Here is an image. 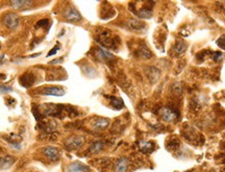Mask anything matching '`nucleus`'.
I'll return each instance as SVG.
<instances>
[{
    "instance_id": "nucleus-30",
    "label": "nucleus",
    "mask_w": 225,
    "mask_h": 172,
    "mask_svg": "<svg viewBox=\"0 0 225 172\" xmlns=\"http://www.w3.org/2000/svg\"><path fill=\"white\" fill-rule=\"evenodd\" d=\"M64 61V59L63 57H60V59H58V60H53L50 62V64H60V63Z\"/></svg>"
},
{
    "instance_id": "nucleus-10",
    "label": "nucleus",
    "mask_w": 225,
    "mask_h": 172,
    "mask_svg": "<svg viewBox=\"0 0 225 172\" xmlns=\"http://www.w3.org/2000/svg\"><path fill=\"white\" fill-rule=\"evenodd\" d=\"M20 84L21 86H23L24 88H29L30 86H32L34 82V76L31 73H25L19 78Z\"/></svg>"
},
{
    "instance_id": "nucleus-14",
    "label": "nucleus",
    "mask_w": 225,
    "mask_h": 172,
    "mask_svg": "<svg viewBox=\"0 0 225 172\" xmlns=\"http://www.w3.org/2000/svg\"><path fill=\"white\" fill-rule=\"evenodd\" d=\"M128 26L134 31H141L145 28V23L138 19H130L128 21Z\"/></svg>"
},
{
    "instance_id": "nucleus-16",
    "label": "nucleus",
    "mask_w": 225,
    "mask_h": 172,
    "mask_svg": "<svg viewBox=\"0 0 225 172\" xmlns=\"http://www.w3.org/2000/svg\"><path fill=\"white\" fill-rule=\"evenodd\" d=\"M134 14L141 19H150L152 17V11H151V8H148V6L142 7L141 10L136 12Z\"/></svg>"
},
{
    "instance_id": "nucleus-7",
    "label": "nucleus",
    "mask_w": 225,
    "mask_h": 172,
    "mask_svg": "<svg viewBox=\"0 0 225 172\" xmlns=\"http://www.w3.org/2000/svg\"><path fill=\"white\" fill-rule=\"evenodd\" d=\"M64 17L69 22H78L82 20V15L79 14L75 8H73V7L68 8L67 12L65 13V16H64Z\"/></svg>"
},
{
    "instance_id": "nucleus-4",
    "label": "nucleus",
    "mask_w": 225,
    "mask_h": 172,
    "mask_svg": "<svg viewBox=\"0 0 225 172\" xmlns=\"http://www.w3.org/2000/svg\"><path fill=\"white\" fill-rule=\"evenodd\" d=\"M3 23L5 24V26L8 27L10 29H15L19 26L20 20L18 15L14 14V13H8L3 17Z\"/></svg>"
},
{
    "instance_id": "nucleus-6",
    "label": "nucleus",
    "mask_w": 225,
    "mask_h": 172,
    "mask_svg": "<svg viewBox=\"0 0 225 172\" xmlns=\"http://www.w3.org/2000/svg\"><path fill=\"white\" fill-rule=\"evenodd\" d=\"M43 153L45 154L46 158H48L52 162L58 161L60 156V152L56 147H52V146H48L43 149Z\"/></svg>"
},
{
    "instance_id": "nucleus-32",
    "label": "nucleus",
    "mask_w": 225,
    "mask_h": 172,
    "mask_svg": "<svg viewBox=\"0 0 225 172\" xmlns=\"http://www.w3.org/2000/svg\"><path fill=\"white\" fill-rule=\"evenodd\" d=\"M6 78V76H5L4 74H0V79H5Z\"/></svg>"
},
{
    "instance_id": "nucleus-27",
    "label": "nucleus",
    "mask_w": 225,
    "mask_h": 172,
    "mask_svg": "<svg viewBox=\"0 0 225 172\" xmlns=\"http://www.w3.org/2000/svg\"><path fill=\"white\" fill-rule=\"evenodd\" d=\"M213 60L215 62H218L219 60H221V57H222V52L220 51H216V52H213Z\"/></svg>"
},
{
    "instance_id": "nucleus-22",
    "label": "nucleus",
    "mask_w": 225,
    "mask_h": 172,
    "mask_svg": "<svg viewBox=\"0 0 225 172\" xmlns=\"http://www.w3.org/2000/svg\"><path fill=\"white\" fill-rule=\"evenodd\" d=\"M139 55H140V57H142V59L148 60V59H150V57L152 56V53L150 52V50H149L147 47L142 46V47H140V49H139Z\"/></svg>"
},
{
    "instance_id": "nucleus-18",
    "label": "nucleus",
    "mask_w": 225,
    "mask_h": 172,
    "mask_svg": "<svg viewBox=\"0 0 225 172\" xmlns=\"http://www.w3.org/2000/svg\"><path fill=\"white\" fill-rule=\"evenodd\" d=\"M187 47H188V44L182 40H178L176 41V43L174 45V51L176 52V54H182L184 51L187 50Z\"/></svg>"
},
{
    "instance_id": "nucleus-26",
    "label": "nucleus",
    "mask_w": 225,
    "mask_h": 172,
    "mask_svg": "<svg viewBox=\"0 0 225 172\" xmlns=\"http://www.w3.org/2000/svg\"><path fill=\"white\" fill-rule=\"evenodd\" d=\"M48 23H49V21H48L47 19L40 20V21L37 22L36 27H37V28H39V27H45V26H47V25H48Z\"/></svg>"
},
{
    "instance_id": "nucleus-13",
    "label": "nucleus",
    "mask_w": 225,
    "mask_h": 172,
    "mask_svg": "<svg viewBox=\"0 0 225 172\" xmlns=\"http://www.w3.org/2000/svg\"><path fill=\"white\" fill-rule=\"evenodd\" d=\"M147 76L149 77L150 81L152 84H154L155 81H158V79L160 76V71L155 67H149L147 69Z\"/></svg>"
},
{
    "instance_id": "nucleus-19",
    "label": "nucleus",
    "mask_w": 225,
    "mask_h": 172,
    "mask_svg": "<svg viewBox=\"0 0 225 172\" xmlns=\"http://www.w3.org/2000/svg\"><path fill=\"white\" fill-rule=\"evenodd\" d=\"M11 6L14 7V8H22L24 6H28L31 4V1H23V0H15V1H11L10 2Z\"/></svg>"
},
{
    "instance_id": "nucleus-1",
    "label": "nucleus",
    "mask_w": 225,
    "mask_h": 172,
    "mask_svg": "<svg viewBox=\"0 0 225 172\" xmlns=\"http://www.w3.org/2000/svg\"><path fill=\"white\" fill-rule=\"evenodd\" d=\"M84 143V138L82 136H73L68 138L64 143V146L67 150H76L80 148Z\"/></svg>"
},
{
    "instance_id": "nucleus-23",
    "label": "nucleus",
    "mask_w": 225,
    "mask_h": 172,
    "mask_svg": "<svg viewBox=\"0 0 225 172\" xmlns=\"http://www.w3.org/2000/svg\"><path fill=\"white\" fill-rule=\"evenodd\" d=\"M171 91L175 96H180L182 94V87L180 82H174L171 87Z\"/></svg>"
},
{
    "instance_id": "nucleus-2",
    "label": "nucleus",
    "mask_w": 225,
    "mask_h": 172,
    "mask_svg": "<svg viewBox=\"0 0 225 172\" xmlns=\"http://www.w3.org/2000/svg\"><path fill=\"white\" fill-rule=\"evenodd\" d=\"M115 39H117L115 37H112V32L108 30H104L102 32L99 34V37H98V40L100 42L101 45H103L104 47L106 48H115L116 47V42Z\"/></svg>"
},
{
    "instance_id": "nucleus-20",
    "label": "nucleus",
    "mask_w": 225,
    "mask_h": 172,
    "mask_svg": "<svg viewBox=\"0 0 225 172\" xmlns=\"http://www.w3.org/2000/svg\"><path fill=\"white\" fill-rule=\"evenodd\" d=\"M110 105H112L114 109H116V110H121V109H123V106H124V103H123L121 98L110 97Z\"/></svg>"
},
{
    "instance_id": "nucleus-8",
    "label": "nucleus",
    "mask_w": 225,
    "mask_h": 172,
    "mask_svg": "<svg viewBox=\"0 0 225 172\" xmlns=\"http://www.w3.org/2000/svg\"><path fill=\"white\" fill-rule=\"evenodd\" d=\"M96 56L98 57L100 61H103V62H108V61H112L115 59L114 54L110 52V51L105 50L104 48H97L96 49Z\"/></svg>"
},
{
    "instance_id": "nucleus-9",
    "label": "nucleus",
    "mask_w": 225,
    "mask_h": 172,
    "mask_svg": "<svg viewBox=\"0 0 225 172\" xmlns=\"http://www.w3.org/2000/svg\"><path fill=\"white\" fill-rule=\"evenodd\" d=\"M89 170L90 168L88 166H86L80 162H74L68 166V171L69 172H86Z\"/></svg>"
},
{
    "instance_id": "nucleus-12",
    "label": "nucleus",
    "mask_w": 225,
    "mask_h": 172,
    "mask_svg": "<svg viewBox=\"0 0 225 172\" xmlns=\"http://www.w3.org/2000/svg\"><path fill=\"white\" fill-rule=\"evenodd\" d=\"M16 162V159L12 155H5L0 158V168L1 169H6V168H10L11 166Z\"/></svg>"
},
{
    "instance_id": "nucleus-28",
    "label": "nucleus",
    "mask_w": 225,
    "mask_h": 172,
    "mask_svg": "<svg viewBox=\"0 0 225 172\" xmlns=\"http://www.w3.org/2000/svg\"><path fill=\"white\" fill-rule=\"evenodd\" d=\"M13 89L11 87L7 86H0V93H7V92H11Z\"/></svg>"
},
{
    "instance_id": "nucleus-5",
    "label": "nucleus",
    "mask_w": 225,
    "mask_h": 172,
    "mask_svg": "<svg viewBox=\"0 0 225 172\" xmlns=\"http://www.w3.org/2000/svg\"><path fill=\"white\" fill-rule=\"evenodd\" d=\"M40 94L42 95H51V96H60L65 95V90L60 87H45V88L41 89Z\"/></svg>"
},
{
    "instance_id": "nucleus-24",
    "label": "nucleus",
    "mask_w": 225,
    "mask_h": 172,
    "mask_svg": "<svg viewBox=\"0 0 225 172\" xmlns=\"http://www.w3.org/2000/svg\"><path fill=\"white\" fill-rule=\"evenodd\" d=\"M179 147V140L177 138H173V140H170V141L167 143V148L171 149V150H174V149H177Z\"/></svg>"
},
{
    "instance_id": "nucleus-17",
    "label": "nucleus",
    "mask_w": 225,
    "mask_h": 172,
    "mask_svg": "<svg viewBox=\"0 0 225 172\" xmlns=\"http://www.w3.org/2000/svg\"><path fill=\"white\" fill-rule=\"evenodd\" d=\"M108 125H110V120L105 118H96L93 123V126L98 129H105L106 127H108Z\"/></svg>"
},
{
    "instance_id": "nucleus-3",
    "label": "nucleus",
    "mask_w": 225,
    "mask_h": 172,
    "mask_svg": "<svg viewBox=\"0 0 225 172\" xmlns=\"http://www.w3.org/2000/svg\"><path fill=\"white\" fill-rule=\"evenodd\" d=\"M160 116L162 117V119L165 120L167 122H173L177 119L179 114L175 110H173L172 108H169V106H165V108H162L160 110Z\"/></svg>"
},
{
    "instance_id": "nucleus-31",
    "label": "nucleus",
    "mask_w": 225,
    "mask_h": 172,
    "mask_svg": "<svg viewBox=\"0 0 225 172\" xmlns=\"http://www.w3.org/2000/svg\"><path fill=\"white\" fill-rule=\"evenodd\" d=\"M41 54V53H36V54H32V55H30L29 57H36V56H39V55Z\"/></svg>"
},
{
    "instance_id": "nucleus-11",
    "label": "nucleus",
    "mask_w": 225,
    "mask_h": 172,
    "mask_svg": "<svg viewBox=\"0 0 225 172\" xmlns=\"http://www.w3.org/2000/svg\"><path fill=\"white\" fill-rule=\"evenodd\" d=\"M128 165L129 163L126 158H120L115 164V172H126Z\"/></svg>"
},
{
    "instance_id": "nucleus-25",
    "label": "nucleus",
    "mask_w": 225,
    "mask_h": 172,
    "mask_svg": "<svg viewBox=\"0 0 225 172\" xmlns=\"http://www.w3.org/2000/svg\"><path fill=\"white\" fill-rule=\"evenodd\" d=\"M216 43H217V45H218L219 47L221 48V49H224V50H225V36H224V35H223V36H221L220 38L217 40V42H216Z\"/></svg>"
},
{
    "instance_id": "nucleus-29",
    "label": "nucleus",
    "mask_w": 225,
    "mask_h": 172,
    "mask_svg": "<svg viewBox=\"0 0 225 172\" xmlns=\"http://www.w3.org/2000/svg\"><path fill=\"white\" fill-rule=\"evenodd\" d=\"M58 48H60V47H58V46H54V47L52 48V50H51L50 52L48 53L47 56H51V55L55 54V53H56V52H58Z\"/></svg>"
},
{
    "instance_id": "nucleus-15",
    "label": "nucleus",
    "mask_w": 225,
    "mask_h": 172,
    "mask_svg": "<svg viewBox=\"0 0 225 172\" xmlns=\"http://www.w3.org/2000/svg\"><path fill=\"white\" fill-rule=\"evenodd\" d=\"M138 145H139V148L141 149V151H143L145 153H149L151 151H153L154 147H155L153 142L149 141H140L138 143Z\"/></svg>"
},
{
    "instance_id": "nucleus-21",
    "label": "nucleus",
    "mask_w": 225,
    "mask_h": 172,
    "mask_svg": "<svg viewBox=\"0 0 225 172\" xmlns=\"http://www.w3.org/2000/svg\"><path fill=\"white\" fill-rule=\"evenodd\" d=\"M103 149V143L101 141H96L90 147V152L91 153H98Z\"/></svg>"
}]
</instances>
